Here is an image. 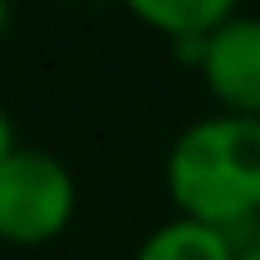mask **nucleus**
<instances>
[{"label":"nucleus","mask_w":260,"mask_h":260,"mask_svg":"<svg viewBox=\"0 0 260 260\" xmlns=\"http://www.w3.org/2000/svg\"><path fill=\"white\" fill-rule=\"evenodd\" d=\"M133 18H142L146 27H155L178 59H187L197 69V55L206 46V37L233 18L229 0H133Z\"/></svg>","instance_id":"obj_4"},{"label":"nucleus","mask_w":260,"mask_h":260,"mask_svg":"<svg viewBox=\"0 0 260 260\" xmlns=\"http://www.w3.org/2000/svg\"><path fill=\"white\" fill-rule=\"evenodd\" d=\"M197 73L224 114L260 119V14L233 9V18L206 37Z\"/></svg>","instance_id":"obj_3"},{"label":"nucleus","mask_w":260,"mask_h":260,"mask_svg":"<svg viewBox=\"0 0 260 260\" xmlns=\"http://www.w3.org/2000/svg\"><path fill=\"white\" fill-rule=\"evenodd\" d=\"M9 23H14V9H9V5H5V0H0V41H5V37H9Z\"/></svg>","instance_id":"obj_8"},{"label":"nucleus","mask_w":260,"mask_h":260,"mask_svg":"<svg viewBox=\"0 0 260 260\" xmlns=\"http://www.w3.org/2000/svg\"><path fill=\"white\" fill-rule=\"evenodd\" d=\"M78 210L73 169L46 146H18L0 165V242L46 247L55 242Z\"/></svg>","instance_id":"obj_2"},{"label":"nucleus","mask_w":260,"mask_h":260,"mask_svg":"<svg viewBox=\"0 0 260 260\" xmlns=\"http://www.w3.org/2000/svg\"><path fill=\"white\" fill-rule=\"evenodd\" d=\"M18 146H23V142H18V133H14V119H9V114H5V105H0V165H5Z\"/></svg>","instance_id":"obj_6"},{"label":"nucleus","mask_w":260,"mask_h":260,"mask_svg":"<svg viewBox=\"0 0 260 260\" xmlns=\"http://www.w3.org/2000/svg\"><path fill=\"white\" fill-rule=\"evenodd\" d=\"M238 260H260V238H251V242H238Z\"/></svg>","instance_id":"obj_7"},{"label":"nucleus","mask_w":260,"mask_h":260,"mask_svg":"<svg viewBox=\"0 0 260 260\" xmlns=\"http://www.w3.org/2000/svg\"><path fill=\"white\" fill-rule=\"evenodd\" d=\"M165 187L183 219L238 238L260 215V119L219 110L187 123L165 155Z\"/></svg>","instance_id":"obj_1"},{"label":"nucleus","mask_w":260,"mask_h":260,"mask_svg":"<svg viewBox=\"0 0 260 260\" xmlns=\"http://www.w3.org/2000/svg\"><path fill=\"white\" fill-rule=\"evenodd\" d=\"M133 260H238V238L197 219H165L142 238Z\"/></svg>","instance_id":"obj_5"}]
</instances>
